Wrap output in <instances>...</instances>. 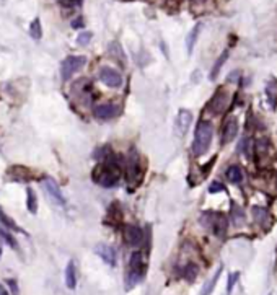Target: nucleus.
<instances>
[{"mask_svg":"<svg viewBox=\"0 0 277 295\" xmlns=\"http://www.w3.org/2000/svg\"><path fill=\"white\" fill-rule=\"evenodd\" d=\"M123 170L118 160H114V157L111 155L106 160H101L98 165L91 171V180L101 188H114L121 180Z\"/></svg>","mask_w":277,"mask_h":295,"instance_id":"nucleus-1","label":"nucleus"},{"mask_svg":"<svg viewBox=\"0 0 277 295\" xmlns=\"http://www.w3.org/2000/svg\"><path fill=\"white\" fill-rule=\"evenodd\" d=\"M212 137H213L212 124L207 123V121H201L196 127V134H194V142H192L194 155L196 157L204 155V153L209 150V147H211Z\"/></svg>","mask_w":277,"mask_h":295,"instance_id":"nucleus-2","label":"nucleus"},{"mask_svg":"<svg viewBox=\"0 0 277 295\" xmlns=\"http://www.w3.org/2000/svg\"><path fill=\"white\" fill-rule=\"evenodd\" d=\"M145 274L144 254L140 251H134L129 259V271H128V287H134L135 284L140 282Z\"/></svg>","mask_w":277,"mask_h":295,"instance_id":"nucleus-3","label":"nucleus"},{"mask_svg":"<svg viewBox=\"0 0 277 295\" xmlns=\"http://www.w3.org/2000/svg\"><path fill=\"white\" fill-rule=\"evenodd\" d=\"M201 222L204 224L206 229H211L217 236H223L227 232L228 220L223 214H218V212H204L201 217Z\"/></svg>","mask_w":277,"mask_h":295,"instance_id":"nucleus-4","label":"nucleus"},{"mask_svg":"<svg viewBox=\"0 0 277 295\" xmlns=\"http://www.w3.org/2000/svg\"><path fill=\"white\" fill-rule=\"evenodd\" d=\"M126 173H128V181L129 185H137L144 176V167L140 162V157L137 152H130L128 158V165H126Z\"/></svg>","mask_w":277,"mask_h":295,"instance_id":"nucleus-5","label":"nucleus"},{"mask_svg":"<svg viewBox=\"0 0 277 295\" xmlns=\"http://www.w3.org/2000/svg\"><path fill=\"white\" fill-rule=\"evenodd\" d=\"M86 64V57L85 56H69L62 61V65H61V77L62 80L67 82L70 79L75 72H79L82 67Z\"/></svg>","mask_w":277,"mask_h":295,"instance_id":"nucleus-6","label":"nucleus"},{"mask_svg":"<svg viewBox=\"0 0 277 295\" xmlns=\"http://www.w3.org/2000/svg\"><path fill=\"white\" fill-rule=\"evenodd\" d=\"M72 93L80 98V103L90 105L91 100H93V85H91L90 80L82 79L77 80L75 85L72 86Z\"/></svg>","mask_w":277,"mask_h":295,"instance_id":"nucleus-7","label":"nucleus"},{"mask_svg":"<svg viewBox=\"0 0 277 295\" xmlns=\"http://www.w3.org/2000/svg\"><path fill=\"white\" fill-rule=\"evenodd\" d=\"M98 77L106 86H109V88H119V86L123 85V77H121L118 70L111 69V67H103V69L100 70Z\"/></svg>","mask_w":277,"mask_h":295,"instance_id":"nucleus-8","label":"nucleus"},{"mask_svg":"<svg viewBox=\"0 0 277 295\" xmlns=\"http://www.w3.org/2000/svg\"><path fill=\"white\" fill-rule=\"evenodd\" d=\"M43 188H44V191L47 192V196L51 197V201H54L56 204L59 206H65V197L62 194L59 185H57L52 178H44V180H43Z\"/></svg>","mask_w":277,"mask_h":295,"instance_id":"nucleus-9","label":"nucleus"},{"mask_svg":"<svg viewBox=\"0 0 277 295\" xmlns=\"http://www.w3.org/2000/svg\"><path fill=\"white\" fill-rule=\"evenodd\" d=\"M124 240L129 246H139L144 241V232L139 225H126L123 230Z\"/></svg>","mask_w":277,"mask_h":295,"instance_id":"nucleus-10","label":"nucleus"},{"mask_svg":"<svg viewBox=\"0 0 277 295\" xmlns=\"http://www.w3.org/2000/svg\"><path fill=\"white\" fill-rule=\"evenodd\" d=\"M227 106H228V93L223 88H220L213 95L211 103H209V111L212 114H220L227 109Z\"/></svg>","mask_w":277,"mask_h":295,"instance_id":"nucleus-11","label":"nucleus"},{"mask_svg":"<svg viewBox=\"0 0 277 295\" xmlns=\"http://www.w3.org/2000/svg\"><path fill=\"white\" fill-rule=\"evenodd\" d=\"M121 113V108L118 105L113 103H106V105H100L93 108V116L98 119H113Z\"/></svg>","mask_w":277,"mask_h":295,"instance_id":"nucleus-12","label":"nucleus"},{"mask_svg":"<svg viewBox=\"0 0 277 295\" xmlns=\"http://www.w3.org/2000/svg\"><path fill=\"white\" fill-rule=\"evenodd\" d=\"M238 134V119L236 118H228L227 123L223 124L222 129V142L228 144L236 137Z\"/></svg>","mask_w":277,"mask_h":295,"instance_id":"nucleus-13","label":"nucleus"},{"mask_svg":"<svg viewBox=\"0 0 277 295\" xmlns=\"http://www.w3.org/2000/svg\"><path fill=\"white\" fill-rule=\"evenodd\" d=\"M95 253L98 254L106 264H109V266L116 264V251H114L113 246H109L106 243H100V245L95 246Z\"/></svg>","mask_w":277,"mask_h":295,"instance_id":"nucleus-14","label":"nucleus"},{"mask_svg":"<svg viewBox=\"0 0 277 295\" xmlns=\"http://www.w3.org/2000/svg\"><path fill=\"white\" fill-rule=\"evenodd\" d=\"M192 123V113L188 109H181L178 113V118H176V130L179 135H184L188 132L189 126Z\"/></svg>","mask_w":277,"mask_h":295,"instance_id":"nucleus-15","label":"nucleus"},{"mask_svg":"<svg viewBox=\"0 0 277 295\" xmlns=\"http://www.w3.org/2000/svg\"><path fill=\"white\" fill-rule=\"evenodd\" d=\"M65 285L72 290L77 287V266L74 261H69L65 266Z\"/></svg>","mask_w":277,"mask_h":295,"instance_id":"nucleus-16","label":"nucleus"},{"mask_svg":"<svg viewBox=\"0 0 277 295\" xmlns=\"http://www.w3.org/2000/svg\"><path fill=\"white\" fill-rule=\"evenodd\" d=\"M201 30H202V23H197V25L194 26L191 31H189V35H188V38H186V49H188V54H192L194 46H196V41H197L199 35H201Z\"/></svg>","mask_w":277,"mask_h":295,"instance_id":"nucleus-17","label":"nucleus"},{"mask_svg":"<svg viewBox=\"0 0 277 295\" xmlns=\"http://www.w3.org/2000/svg\"><path fill=\"white\" fill-rule=\"evenodd\" d=\"M228 54H230V51L225 49L220 56H218V59L215 61V64H213L212 70H211V75H209V79H211V80H215V79H217V75L220 74V70H222L223 64H225L227 59H228Z\"/></svg>","mask_w":277,"mask_h":295,"instance_id":"nucleus-18","label":"nucleus"},{"mask_svg":"<svg viewBox=\"0 0 277 295\" xmlns=\"http://www.w3.org/2000/svg\"><path fill=\"white\" fill-rule=\"evenodd\" d=\"M225 176L228 181L233 183V185H238V183H241V180H243V170L238 165H232L227 168Z\"/></svg>","mask_w":277,"mask_h":295,"instance_id":"nucleus-19","label":"nucleus"},{"mask_svg":"<svg viewBox=\"0 0 277 295\" xmlns=\"http://www.w3.org/2000/svg\"><path fill=\"white\" fill-rule=\"evenodd\" d=\"M26 209L31 214L38 212V196L33 188H26Z\"/></svg>","mask_w":277,"mask_h":295,"instance_id":"nucleus-20","label":"nucleus"},{"mask_svg":"<svg viewBox=\"0 0 277 295\" xmlns=\"http://www.w3.org/2000/svg\"><path fill=\"white\" fill-rule=\"evenodd\" d=\"M0 224H2L3 227H7V229H10V230H15V232H21V229L20 227L17 225V222L12 219L10 215H7V212L0 207Z\"/></svg>","mask_w":277,"mask_h":295,"instance_id":"nucleus-21","label":"nucleus"},{"mask_svg":"<svg viewBox=\"0 0 277 295\" xmlns=\"http://www.w3.org/2000/svg\"><path fill=\"white\" fill-rule=\"evenodd\" d=\"M230 219L233 222V225L236 227H241L245 225V214H243V211L238 207L236 204H232V214H230Z\"/></svg>","mask_w":277,"mask_h":295,"instance_id":"nucleus-22","label":"nucleus"},{"mask_svg":"<svg viewBox=\"0 0 277 295\" xmlns=\"http://www.w3.org/2000/svg\"><path fill=\"white\" fill-rule=\"evenodd\" d=\"M220 274H222V266L217 269V273L212 275V279L209 280V282H207L206 285H204V289H202L201 295H211V294H212L213 287H215V284L218 282V279H220Z\"/></svg>","mask_w":277,"mask_h":295,"instance_id":"nucleus-23","label":"nucleus"},{"mask_svg":"<svg viewBox=\"0 0 277 295\" xmlns=\"http://www.w3.org/2000/svg\"><path fill=\"white\" fill-rule=\"evenodd\" d=\"M251 212H253V217H255V220L257 222V224H261V225H264L266 222H267V219H269V214H267V211L264 209V207L255 206L251 209Z\"/></svg>","mask_w":277,"mask_h":295,"instance_id":"nucleus-24","label":"nucleus"},{"mask_svg":"<svg viewBox=\"0 0 277 295\" xmlns=\"http://www.w3.org/2000/svg\"><path fill=\"white\" fill-rule=\"evenodd\" d=\"M30 36L33 38V40H41V36H43V28H41V21H40V18H35V20L31 21V25H30Z\"/></svg>","mask_w":277,"mask_h":295,"instance_id":"nucleus-25","label":"nucleus"},{"mask_svg":"<svg viewBox=\"0 0 277 295\" xmlns=\"http://www.w3.org/2000/svg\"><path fill=\"white\" fill-rule=\"evenodd\" d=\"M197 273H199V268L194 263L186 264V266H184V269H183V275L189 280V282H192V280L196 279Z\"/></svg>","mask_w":277,"mask_h":295,"instance_id":"nucleus-26","label":"nucleus"},{"mask_svg":"<svg viewBox=\"0 0 277 295\" xmlns=\"http://www.w3.org/2000/svg\"><path fill=\"white\" fill-rule=\"evenodd\" d=\"M238 152H240V153H245L248 158H251V152H253V144H251V140L248 139V137L241 139L240 144H238Z\"/></svg>","mask_w":277,"mask_h":295,"instance_id":"nucleus-27","label":"nucleus"},{"mask_svg":"<svg viewBox=\"0 0 277 295\" xmlns=\"http://www.w3.org/2000/svg\"><path fill=\"white\" fill-rule=\"evenodd\" d=\"M109 52L116 57V59H119V57H121V61L124 62L126 57H124L123 49H121V44H119V42H111V44H109Z\"/></svg>","mask_w":277,"mask_h":295,"instance_id":"nucleus-28","label":"nucleus"},{"mask_svg":"<svg viewBox=\"0 0 277 295\" xmlns=\"http://www.w3.org/2000/svg\"><path fill=\"white\" fill-rule=\"evenodd\" d=\"M91 38H93V35H91L90 31H82L80 35L77 36V44H79V46H86L91 41Z\"/></svg>","mask_w":277,"mask_h":295,"instance_id":"nucleus-29","label":"nucleus"},{"mask_svg":"<svg viewBox=\"0 0 277 295\" xmlns=\"http://www.w3.org/2000/svg\"><path fill=\"white\" fill-rule=\"evenodd\" d=\"M0 236H2V238L5 240L7 243L12 246V248H18V243H17V240L13 238V236H12L10 233H7L5 230H0Z\"/></svg>","mask_w":277,"mask_h":295,"instance_id":"nucleus-30","label":"nucleus"},{"mask_svg":"<svg viewBox=\"0 0 277 295\" xmlns=\"http://www.w3.org/2000/svg\"><path fill=\"white\" fill-rule=\"evenodd\" d=\"M238 273H233V274H230V277H228V285H227V292L230 294L232 290H233V287H235V282L238 280Z\"/></svg>","mask_w":277,"mask_h":295,"instance_id":"nucleus-31","label":"nucleus"},{"mask_svg":"<svg viewBox=\"0 0 277 295\" xmlns=\"http://www.w3.org/2000/svg\"><path fill=\"white\" fill-rule=\"evenodd\" d=\"M222 191H225V186L222 185V183H217V181H213L212 185H211V188H209V192H222Z\"/></svg>","mask_w":277,"mask_h":295,"instance_id":"nucleus-32","label":"nucleus"},{"mask_svg":"<svg viewBox=\"0 0 277 295\" xmlns=\"http://www.w3.org/2000/svg\"><path fill=\"white\" fill-rule=\"evenodd\" d=\"M64 7H75V5H80L82 0H59Z\"/></svg>","mask_w":277,"mask_h":295,"instance_id":"nucleus-33","label":"nucleus"},{"mask_svg":"<svg viewBox=\"0 0 277 295\" xmlns=\"http://www.w3.org/2000/svg\"><path fill=\"white\" fill-rule=\"evenodd\" d=\"M84 25H85V23H84V18H77V20H74V21H72V28H75V30H79V28H84Z\"/></svg>","mask_w":277,"mask_h":295,"instance_id":"nucleus-34","label":"nucleus"},{"mask_svg":"<svg viewBox=\"0 0 277 295\" xmlns=\"http://www.w3.org/2000/svg\"><path fill=\"white\" fill-rule=\"evenodd\" d=\"M213 162H215V157H213V158H212V160H211V162H209V163H207V165H206V167H204V168H202V175H204V178H206V176H207V171H209V170H211V168H212V165H213Z\"/></svg>","mask_w":277,"mask_h":295,"instance_id":"nucleus-35","label":"nucleus"},{"mask_svg":"<svg viewBox=\"0 0 277 295\" xmlns=\"http://www.w3.org/2000/svg\"><path fill=\"white\" fill-rule=\"evenodd\" d=\"M7 282H8V285H10V287H12V292L13 294H15V295H18V287H17V282H15V280H7Z\"/></svg>","mask_w":277,"mask_h":295,"instance_id":"nucleus-36","label":"nucleus"},{"mask_svg":"<svg viewBox=\"0 0 277 295\" xmlns=\"http://www.w3.org/2000/svg\"><path fill=\"white\" fill-rule=\"evenodd\" d=\"M238 77H240V72H238V70H235V72H232V74L230 75H228V82H235L236 79H238Z\"/></svg>","mask_w":277,"mask_h":295,"instance_id":"nucleus-37","label":"nucleus"},{"mask_svg":"<svg viewBox=\"0 0 277 295\" xmlns=\"http://www.w3.org/2000/svg\"><path fill=\"white\" fill-rule=\"evenodd\" d=\"M0 295H10V294H8V290L3 287L2 284H0Z\"/></svg>","mask_w":277,"mask_h":295,"instance_id":"nucleus-38","label":"nucleus"}]
</instances>
